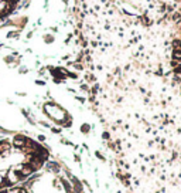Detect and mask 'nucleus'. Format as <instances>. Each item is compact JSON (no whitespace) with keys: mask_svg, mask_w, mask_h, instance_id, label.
Listing matches in <instances>:
<instances>
[{"mask_svg":"<svg viewBox=\"0 0 181 193\" xmlns=\"http://www.w3.org/2000/svg\"><path fill=\"white\" fill-rule=\"evenodd\" d=\"M26 142H27V139L24 136H16L14 138V146L16 148H24L26 146Z\"/></svg>","mask_w":181,"mask_h":193,"instance_id":"2","label":"nucleus"},{"mask_svg":"<svg viewBox=\"0 0 181 193\" xmlns=\"http://www.w3.org/2000/svg\"><path fill=\"white\" fill-rule=\"evenodd\" d=\"M17 178H19L17 172L14 171V169H11V171H9V173H7V179H9V180L3 182V185H10V183H14L16 180H19Z\"/></svg>","mask_w":181,"mask_h":193,"instance_id":"1","label":"nucleus"},{"mask_svg":"<svg viewBox=\"0 0 181 193\" xmlns=\"http://www.w3.org/2000/svg\"><path fill=\"white\" fill-rule=\"evenodd\" d=\"M3 182H4V180H3V178L0 176V185H3Z\"/></svg>","mask_w":181,"mask_h":193,"instance_id":"6","label":"nucleus"},{"mask_svg":"<svg viewBox=\"0 0 181 193\" xmlns=\"http://www.w3.org/2000/svg\"><path fill=\"white\" fill-rule=\"evenodd\" d=\"M34 171L30 165H27V166H21V169H20V175L21 176H28V175H31V172Z\"/></svg>","mask_w":181,"mask_h":193,"instance_id":"3","label":"nucleus"},{"mask_svg":"<svg viewBox=\"0 0 181 193\" xmlns=\"http://www.w3.org/2000/svg\"><path fill=\"white\" fill-rule=\"evenodd\" d=\"M9 149H10L9 142H7V141H1V142H0V153H7Z\"/></svg>","mask_w":181,"mask_h":193,"instance_id":"4","label":"nucleus"},{"mask_svg":"<svg viewBox=\"0 0 181 193\" xmlns=\"http://www.w3.org/2000/svg\"><path fill=\"white\" fill-rule=\"evenodd\" d=\"M6 61H7V63H11V61H13V57H7Z\"/></svg>","mask_w":181,"mask_h":193,"instance_id":"5","label":"nucleus"}]
</instances>
